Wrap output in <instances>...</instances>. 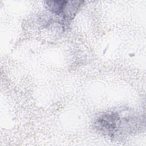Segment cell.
I'll list each match as a JSON object with an SVG mask.
<instances>
[{"label": "cell", "mask_w": 146, "mask_h": 146, "mask_svg": "<svg viewBox=\"0 0 146 146\" xmlns=\"http://www.w3.org/2000/svg\"><path fill=\"white\" fill-rule=\"evenodd\" d=\"M67 2L68 1H50L46 2L50 10L56 14H60L64 12Z\"/></svg>", "instance_id": "cell-1"}]
</instances>
